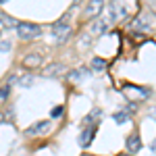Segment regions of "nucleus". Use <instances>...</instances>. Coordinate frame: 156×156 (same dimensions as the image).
<instances>
[{"label": "nucleus", "mask_w": 156, "mask_h": 156, "mask_svg": "<svg viewBox=\"0 0 156 156\" xmlns=\"http://www.w3.org/2000/svg\"><path fill=\"white\" fill-rule=\"evenodd\" d=\"M112 119L117 121V123H127V112H115V115H112Z\"/></svg>", "instance_id": "nucleus-18"}, {"label": "nucleus", "mask_w": 156, "mask_h": 156, "mask_svg": "<svg viewBox=\"0 0 156 156\" xmlns=\"http://www.w3.org/2000/svg\"><path fill=\"white\" fill-rule=\"evenodd\" d=\"M2 2H9V0H0V4H2Z\"/></svg>", "instance_id": "nucleus-25"}, {"label": "nucleus", "mask_w": 156, "mask_h": 156, "mask_svg": "<svg viewBox=\"0 0 156 156\" xmlns=\"http://www.w3.org/2000/svg\"><path fill=\"white\" fill-rule=\"evenodd\" d=\"M94 133H96V129H94L92 125L83 127V131H81V135H79V144H81V148H87V146H90L92 137H94Z\"/></svg>", "instance_id": "nucleus-12"}, {"label": "nucleus", "mask_w": 156, "mask_h": 156, "mask_svg": "<svg viewBox=\"0 0 156 156\" xmlns=\"http://www.w3.org/2000/svg\"><path fill=\"white\" fill-rule=\"evenodd\" d=\"M50 129H52V123H50V121H37L31 127H27L25 133H27L29 137H36V135H46Z\"/></svg>", "instance_id": "nucleus-7"}, {"label": "nucleus", "mask_w": 156, "mask_h": 156, "mask_svg": "<svg viewBox=\"0 0 156 156\" xmlns=\"http://www.w3.org/2000/svg\"><path fill=\"white\" fill-rule=\"evenodd\" d=\"M150 150H152V152H154V154H156V140H154V142H152V146H150Z\"/></svg>", "instance_id": "nucleus-21"}, {"label": "nucleus", "mask_w": 156, "mask_h": 156, "mask_svg": "<svg viewBox=\"0 0 156 156\" xmlns=\"http://www.w3.org/2000/svg\"><path fill=\"white\" fill-rule=\"evenodd\" d=\"M62 115H65V108H62V106H54V108H52V112H50L52 119H60Z\"/></svg>", "instance_id": "nucleus-17"}, {"label": "nucleus", "mask_w": 156, "mask_h": 156, "mask_svg": "<svg viewBox=\"0 0 156 156\" xmlns=\"http://www.w3.org/2000/svg\"><path fill=\"white\" fill-rule=\"evenodd\" d=\"M108 65H106V60L104 58H100V56H94L92 58V71H104Z\"/></svg>", "instance_id": "nucleus-16"}, {"label": "nucleus", "mask_w": 156, "mask_h": 156, "mask_svg": "<svg viewBox=\"0 0 156 156\" xmlns=\"http://www.w3.org/2000/svg\"><path fill=\"white\" fill-rule=\"evenodd\" d=\"M17 81V77L12 75V77H9V81L6 83L0 85V104H4L6 100H9V96H11V90H12V83Z\"/></svg>", "instance_id": "nucleus-11"}, {"label": "nucleus", "mask_w": 156, "mask_h": 156, "mask_svg": "<svg viewBox=\"0 0 156 156\" xmlns=\"http://www.w3.org/2000/svg\"><path fill=\"white\" fill-rule=\"evenodd\" d=\"M42 62H44L42 54H37V52H31V54H27V56L23 58V67H25V69H37Z\"/></svg>", "instance_id": "nucleus-10"}, {"label": "nucleus", "mask_w": 156, "mask_h": 156, "mask_svg": "<svg viewBox=\"0 0 156 156\" xmlns=\"http://www.w3.org/2000/svg\"><path fill=\"white\" fill-rule=\"evenodd\" d=\"M125 94H127V98H135V100L148 98V92H146L144 87H137V85H131V83L125 85Z\"/></svg>", "instance_id": "nucleus-9"}, {"label": "nucleus", "mask_w": 156, "mask_h": 156, "mask_svg": "<svg viewBox=\"0 0 156 156\" xmlns=\"http://www.w3.org/2000/svg\"><path fill=\"white\" fill-rule=\"evenodd\" d=\"M71 31L73 29H71L69 23H58V21H56V23L52 25V37H54L56 42H60V44H65V42L69 40Z\"/></svg>", "instance_id": "nucleus-5"}, {"label": "nucleus", "mask_w": 156, "mask_h": 156, "mask_svg": "<svg viewBox=\"0 0 156 156\" xmlns=\"http://www.w3.org/2000/svg\"><path fill=\"white\" fill-rule=\"evenodd\" d=\"M42 25L37 23H29V21H21L19 23V27H17V34H19V37L21 40H36V37L42 36Z\"/></svg>", "instance_id": "nucleus-3"}, {"label": "nucleus", "mask_w": 156, "mask_h": 156, "mask_svg": "<svg viewBox=\"0 0 156 156\" xmlns=\"http://www.w3.org/2000/svg\"><path fill=\"white\" fill-rule=\"evenodd\" d=\"M11 40H2V42H0V50H2V52H9V50H11Z\"/></svg>", "instance_id": "nucleus-20"}, {"label": "nucleus", "mask_w": 156, "mask_h": 156, "mask_svg": "<svg viewBox=\"0 0 156 156\" xmlns=\"http://www.w3.org/2000/svg\"><path fill=\"white\" fill-rule=\"evenodd\" d=\"M19 23H21V21H17L15 17L6 15V12H0V25H2L4 29H17Z\"/></svg>", "instance_id": "nucleus-13"}, {"label": "nucleus", "mask_w": 156, "mask_h": 156, "mask_svg": "<svg viewBox=\"0 0 156 156\" xmlns=\"http://www.w3.org/2000/svg\"><path fill=\"white\" fill-rule=\"evenodd\" d=\"M150 4H152V6H154V9H156V0H150Z\"/></svg>", "instance_id": "nucleus-22"}, {"label": "nucleus", "mask_w": 156, "mask_h": 156, "mask_svg": "<svg viewBox=\"0 0 156 156\" xmlns=\"http://www.w3.org/2000/svg\"><path fill=\"white\" fill-rule=\"evenodd\" d=\"M102 9H104V0H87L83 17L85 19H98L100 12H102Z\"/></svg>", "instance_id": "nucleus-6"}, {"label": "nucleus", "mask_w": 156, "mask_h": 156, "mask_svg": "<svg viewBox=\"0 0 156 156\" xmlns=\"http://www.w3.org/2000/svg\"><path fill=\"white\" fill-rule=\"evenodd\" d=\"M156 25V17L152 12H137V17L131 21V31L133 34H148V31H152Z\"/></svg>", "instance_id": "nucleus-2"}, {"label": "nucleus", "mask_w": 156, "mask_h": 156, "mask_svg": "<svg viewBox=\"0 0 156 156\" xmlns=\"http://www.w3.org/2000/svg\"><path fill=\"white\" fill-rule=\"evenodd\" d=\"M133 12H135V0H115L108 11V21L110 23L123 21L127 17H131Z\"/></svg>", "instance_id": "nucleus-1"}, {"label": "nucleus", "mask_w": 156, "mask_h": 156, "mask_svg": "<svg viewBox=\"0 0 156 156\" xmlns=\"http://www.w3.org/2000/svg\"><path fill=\"white\" fill-rule=\"evenodd\" d=\"M31 83H34V77H29V75H27V77H21V81H19L21 87H29Z\"/></svg>", "instance_id": "nucleus-19"}, {"label": "nucleus", "mask_w": 156, "mask_h": 156, "mask_svg": "<svg viewBox=\"0 0 156 156\" xmlns=\"http://www.w3.org/2000/svg\"><path fill=\"white\" fill-rule=\"evenodd\" d=\"M67 77H69L71 81H81L83 77H87V71H85V69H73V71L67 73Z\"/></svg>", "instance_id": "nucleus-15"}, {"label": "nucleus", "mask_w": 156, "mask_h": 156, "mask_svg": "<svg viewBox=\"0 0 156 156\" xmlns=\"http://www.w3.org/2000/svg\"><path fill=\"white\" fill-rule=\"evenodd\" d=\"M2 121H4V117H2V112H0V123H2Z\"/></svg>", "instance_id": "nucleus-24"}, {"label": "nucleus", "mask_w": 156, "mask_h": 156, "mask_svg": "<svg viewBox=\"0 0 156 156\" xmlns=\"http://www.w3.org/2000/svg\"><path fill=\"white\" fill-rule=\"evenodd\" d=\"M110 21H108V17H98V19H94V23L87 27V36L92 37V40H96V37H100V36H104L106 34V29L110 27Z\"/></svg>", "instance_id": "nucleus-4"}, {"label": "nucleus", "mask_w": 156, "mask_h": 156, "mask_svg": "<svg viewBox=\"0 0 156 156\" xmlns=\"http://www.w3.org/2000/svg\"><path fill=\"white\" fill-rule=\"evenodd\" d=\"M67 71V67L62 65V62H52L48 65L46 69H44V75H48V77H54V75H60V73Z\"/></svg>", "instance_id": "nucleus-14"}, {"label": "nucleus", "mask_w": 156, "mask_h": 156, "mask_svg": "<svg viewBox=\"0 0 156 156\" xmlns=\"http://www.w3.org/2000/svg\"><path fill=\"white\" fill-rule=\"evenodd\" d=\"M117 156H131V154H127V152H125V154H117Z\"/></svg>", "instance_id": "nucleus-23"}, {"label": "nucleus", "mask_w": 156, "mask_h": 156, "mask_svg": "<svg viewBox=\"0 0 156 156\" xmlns=\"http://www.w3.org/2000/svg\"><path fill=\"white\" fill-rule=\"evenodd\" d=\"M142 150V140H140V133L133 131L129 137H127V152L129 154H137Z\"/></svg>", "instance_id": "nucleus-8"}]
</instances>
